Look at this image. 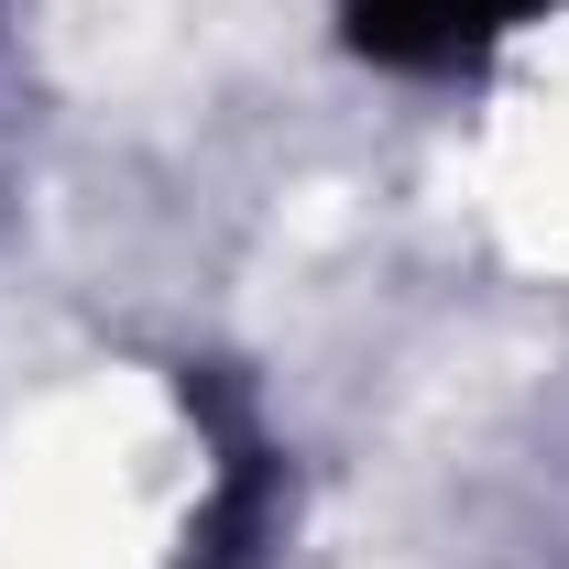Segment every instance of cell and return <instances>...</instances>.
Here are the masks:
<instances>
[{
	"instance_id": "6da1fadb",
	"label": "cell",
	"mask_w": 569,
	"mask_h": 569,
	"mask_svg": "<svg viewBox=\"0 0 569 569\" xmlns=\"http://www.w3.org/2000/svg\"><path fill=\"white\" fill-rule=\"evenodd\" d=\"M526 11H548V0H340V22H351V56L372 67H471L482 44H503Z\"/></svg>"
},
{
	"instance_id": "7a4b0ae2",
	"label": "cell",
	"mask_w": 569,
	"mask_h": 569,
	"mask_svg": "<svg viewBox=\"0 0 569 569\" xmlns=\"http://www.w3.org/2000/svg\"><path fill=\"white\" fill-rule=\"evenodd\" d=\"M263 503H274V471H263V449L252 438H230V460H219V503L198 515V559L187 569H252V548H263Z\"/></svg>"
}]
</instances>
